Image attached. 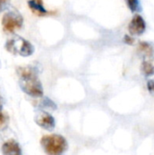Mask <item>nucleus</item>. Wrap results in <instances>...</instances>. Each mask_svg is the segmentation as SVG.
Wrapping results in <instances>:
<instances>
[{
    "mask_svg": "<svg viewBox=\"0 0 154 155\" xmlns=\"http://www.w3.org/2000/svg\"><path fill=\"white\" fill-rule=\"evenodd\" d=\"M3 104H4V100H3V98L0 96V113L3 112Z\"/></svg>",
    "mask_w": 154,
    "mask_h": 155,
    "instance_id": "obj_16",
    "label": "nucleus"
},
{
    "mask_svg": "<svg viewBox=\"0 0 154 155\" xmlns=\"http://www.w3.org/2000/svg\"><path fill=\"white\" fill-rule=\"evenodd\" d=\"M34 121L37 125L47 131H53L55 127L54 118L53 117L52 114H50L45 111L38 112L34 117Z\"/></svg>",
    "mask_w": 154,
    "mask_h": 155,
    "instance_id": "obj_5",
    "label": "nucleus"
},
{
    "mask_svg": "<svg viewBox=\"0 0 154 155\" xmlns=\"http://www.w3.org/2000/svg\"><path fill=\"white\" fill-rule=\"evenodd\" d=\"M8 122H9V119L6 114L1 112L0 113V131H4L7 128Z\"/></svg>",
    "mask_w": 154,
    "mask_h": 155,
    "instance_id": "obj_11",
    "label": "nucleus"
},
{
    "mask_svg": "<svg viewBox=\"0 0 154 155\" xmlns=\"http://www.w3.org/2000/svg\"><path fill=\"white\" fill-rule=\"evenodd\" d=\"M8 2H9V0H0V12L3 11L6 7Z\"/></svg>",
    "mask_w": 154,
    "mask_h": 155,
    "instance_id": "obj_13",
    "label": "nucleus"
},
{
    "mask_svg": "<svg viewBox=\"0 0 154 155\" xmlns=\"http://www.w3.org/2000/svg\"><path fill=\"white\" fill-rule=\"evenodd\" d=\"M142 69L146 75L154 74V59L152 58V56L143 61L142 64Z\"/></svg>",
    "mask_w": 154,
    "mask_h": 155,
    "instance_id": "obj_9",
    "label": "nucleus"
},
{
    "mask_svg": "<svg viewBox=\"0 0 154 155\" xmlns=\"http://www.w3.org/2000/svg\"><path fill=\"white\" fill-rule=\"evenodd\" d=\"M17 74L19 75V84L23 92L34 98L44 96L43 86L38 79L35 69L33 67H18Z\"/></svg>",
    "mask_w": 154,
    "mask_h": 155,
    "instance_id": "obj_1",
    "label": "nucleus"
},
{
    "mask_svg": "<svg viewBox=\"0 0 154 155\" xmlns=\"http://www.w3.org/2000/svg\"><path fill=\"white\" fill-rule=\"evenodd\" d=\"M3 155H22V150L17 142L13 139L7 140L2 145Z\"/></svg>",
    "mask_w": 154,
    "mask_h": 155,
    "instance_id": "obj_7",
    "label": "nucleus"
},
{
    "mask_svg": "<svg viewBox=\"0 0 154 155\" xmlns=\"http://www.w3.org/2000/svg\"><path fill=\"white\" fill-rule=\"evenodd\" d=\"M29 8L37 15H45L48 14L47 10L44 8L43 0H29L28 1Z\"/></svg>",
    "mask_w": 154,
    "mask_h": 155,
    "instance_id": "obj_8",
    "label": "nucleus"
},
{
    "mask_svg": "<svg viewBox=\"0 0 154 155\" xmlns=\"http://www.w3.org/2000/svg\"><path fill=\"white\" fill-rule=\"evenodd\" d=\"M124 41H125V43H127V44H129V45H133V39L130 35H125Z\"/></svg>",
    "mask_w": 154,
    "mask_h": 155,
    "instance_id": "obj_14",
    "label": "nucleus"
},
{
    "mask_svg": "<svg viewBox=\"0 0 154 155\" xmlns=\"http://www.w3.org/2000/svg\"><path fill=\"white\" fill-rule=\"evenodd\" d=\"M148 88H149V90H151V91H154V80L150 81V82L148 83Z\"/></svg>",
    "mask_w": 154,
    "mask_h": 155,
    "instance_id": "obj_15",
    "label": "nucleus"
},
{
    "mask_svg": "<svg viewBox=\"0 0 154 155\" xmlns=\"http://www.w3.org/2000/svg\"><path fill=\"white\" fill-rule=\"evenodd\" d=\"M41 145L47 155H62L67 150V142L62 135L48 134L41 139Z\"/></svg>",
    "mask_w": 154,
    "mask_h": 155,
    "instance_id": "obj_2",
    "label": "nucleus"
},
{
    "mask_svg": "<svg viewBox=\"0 0 154 155\" xmlns=\"http://www.w3.org/2000/svg\"><path fill=\"white\" fill-rule=\"evenodd\" d=\"M126 3L132 12H136L139 9V0H126Z\"/></svg>",
    "mask_w": 154,
    "mask_h": 155,
    "instance_id": "obj_12",
    "label": "nucleus"
},
{
    "mask_svg": "<svg viewBox=\"0 0 154 155\" xmlns=\"http://www.w3.org/2000/svg\"><path fill=\"white\" fill-rule=\"evenodd\" d=\"M23 23L24 18L15 11L7 12L2 17V26L7 33H14L19 30L22 27Z\"/></svg>",
    "mask_w": 154,
    "mask_h": 155,
    "instance_id": "obj_4",
    "label": "nucleus"
},
{
    "mask_svg": "<svg viewBox=\"0 0 154 155\" xmlns=\"http://www.w3.org/2000/svg\"><path fill=\"white\" fill-rule=\"evenodd\" d=\"M146 29V24L144 19L140 15H135L131 20L128 30L132 35H141Z\"/></svg>",
    "mask_w": 154,
    "mask_h": 155,
    "instance_id": "obj_6",
    "label": "nucleus"
},
{
    "mask_svg": "<svg viewBox=\"0 0 154 155\" xmlns=\"http://www.w3.org/2000/svg\"><path fill=\"white\" fill-rule=\"evenodd\" d=\"M139 49L143 52L144 54H146L149 57H151L153 54V48L152 46L148 44L147 42H141L139 45Z\"/></svg>",
    "mask_w": 154,
    "mask_h": 155,
    "instance_id": "obj_10",
    "label": "nucleus"
},
{
    "mask_svg": "<svg viewBox=\"0 0 154 155\" xmlns=\"http://www.w3.org/2000/svg\"><path fill=\"white\" fill-rule=\"evenodd\" d=\"M5 49L13 54H18L25 57L33 54L34 51L33 45L20 36H15L9 39L5 44Z\"/></svg>",
    "mask_w": 154,
    "mask_h": 155,
    "instance_id": "obj_3",
    "label": "nucleus"
}]
</instances>
